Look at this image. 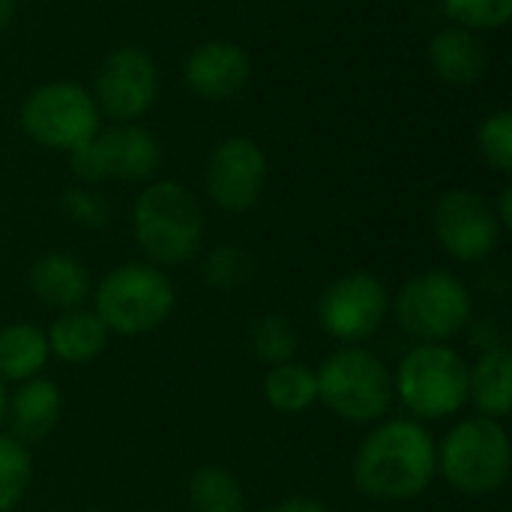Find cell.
<instances>
[{
    "instance_id": "1",
    "label": "cell",
    "mask_w": 512,
    "mask_h": 512,
    "mask_svg": "<svg viewBox=\"0 0 512 512\" xmlns=\"http://www.w3.org/2000/svg\"><path fill=\"white\" fill-rule=\"evenodd\" d=\"M438 477V441L411 417L378 420L354 456V486L381 504L420 498Z\"/></svg>"
},
{
    "instance_id": "2",
    "label": "cell",
    "mask_w": 512,
    "mask_h": 512,
    "mask_svg": "<svg viewBox=\"0 0 512 512\" xmlns=\"http://www.w3.org/2000/svg\"><path fill=\"white\" fill-rule=\"evenodd\" d=\"M135 237L153 267H177L198 255L204 213L198 198L174 180L150 183L135 201Z\"/></svg>"
},
{
    "instance_id": "3",
    "label": "cell",
    "mask_w": 512,
    "mask_h": 512,
    "mask_svg": "<svg viewBox=\"0 0 512 512\" xmlns=\"http://www.w3.org/2000/svg\"><path fill=\"white\" fill-rule=\"evenodd\" d=\"M510 435L501 420L465 417L438 447V474L450 489L468 498H486L504 489L510 477Z\"/></svg>"
},
{
    "instance_id": "4",
    "label": "cell",
    "mask_w": 512,
    "mask_h": 512,
    "mask_svg": "<svg viewBox=\"0 0 512 512\" xmlns=\"http://www.w3.org/2000/svg\"><path fill=\"white\" fill-rule=\"evenodd\" d=\"M318 402L345 423L369 426L387 417L393 405V372L390 366L363 345L336 348L321 369Z\"/></svg>"
},
{
    "instance_id": "5",
    "label": "cell",
    "mask_w": 512,
    "mask_h": 512,
    "mask_svg": "<svg viewBox=\"0 0 512 512\" xmlns=\"http://www.w3.org/2000/svg\"><path fill=\"white\" fill-rule=\"evenodd\" d=\"M93 312L108 333L144 336L162 327L174 306V282L153 264H120L93 288Z\"/></svg>"
},
{
    "instance_id": "6",
    "label": "cell",
    "mask_w": 512,
    "mask_h": 512,
    "mask_svg": "<svg viewBox=\"0 0 512 512\" xmlns=\"http://www.w3.org/2000/svg\"><path fill=\"white\" fill-rule=\"evenodd\" d=\"M468 360L447 342L414 345L393 372V396L417 420H444L468 405Z\"/></svg>"
},
{
    "instance_id": "7",
    "label": "cell",
    "mask_w": 512,
    "mask_h": 512,
    "mask_svg": "<svg viewBox=\"0 0 512 512\" xmlns=\"http://www.w3.org/2000/svg\"><path fill=\"white\" fill-rule=\"evenodd\" d=\"M396 324L414 342H450L471 327L474 300L465 282L447 270L411 276L390 303Z\"/></svg>"
},
{
    "instance_id": "8",
    "label": "cell",
    "mask_w": 512,
    "mask_h": 512,
    "mask_svg": "<svg viewBox=\"0 0 512 512\" xmlns=\"http://www.w3.org/2000/svg\"><path fill=\"white\" fill-rule=\"evenodd\" d=\"M21 126L36 144L69 153L99 132V105L81 84L51 81L24 99Z\"/></svg>"
},
{
    "instance_id": "9",
    "label": "cell",
    "mask_w": 512,
    "mask_h": 512,
    "mask_svg": "<svg viewBox=\"0 0 512 512\" xmlns=\"http://www.w3.org/2000/svg\"><path fill=\"white\" fill-rule=\"evenodd\" d=\"M390 303V291L378 276L354 270L327 285L318 300V324L330 339L360 345L384 327Z\"/></svg>"
},
{
    "instance_id": "10",
    "label": "cell",
    "mask_w": 512,
    "mask_h": 512,
    "mask_svg": "<svg viewBox=\"0 0 512 512\" xmlns=\"http://www.w3.org/2000/svg\"><path fill=\"white\" fill-rule=\"evenodd\" d=\"M432 225L444 252L465 264L486 261L504 234L495 207L471 189L444 192L432 210Z\"/></svg>"
},
{
    "instance_id": "11",
    "label": "cell",
    "mask_w": 512,
    "mask_h": 512,
    "mask_svg": "<svg viewBox=\"0 0 512 512\" xmlns=\"http://www.w3.org/2000/svg\"><path fill=\"white\" fill-rule=\"evenodd\" d=\"M159 93V72L147 51L126 45L105 57L96 75V105L114 120L141 117Z\"/></svg>"
},
{
    "instance_id": "12",
    "label": "cell",
    "mask_w": 512,
    "mask_h": 512,
    "mask_svg": "<svg viewBox=\"0 0 512 512\" xmlns=\"http://www.w3.org/2000/svg\"><path fill=\"white\" fill-rule=\"evenodd\" d=\"M267 180L264 150L243 135L225 138L207 162V192L216 207L228 213H246L258 204Z\"/></svg>"
},
{
    "instance_id": "13",
    "label": "cell",
    "mask_w": 512,
    "mask_h": 512,
    "mask_svg": "<svg viewBox=\"0 0 512 512\" xmlns=\"http://www.w3.org/2000/svg\"><path fill=\"white\" fill-rule=\"evenodd\" d=\"M249 81V57L228 39H210L198 45L186 60V84L195 96L222 102L237 96Z\"/></svg>"
},
{
    "instance_id": "14",
    "label": "cell",
    "mask_w": 512,
    "mask_h": 512,
    "mask_svg": "<svg viewBox=\"0 0 512 512\" xmlns=\"http://www.w3.org/2000/svg\"><path fill=\"white\" fill-rule=\"evenodd\" d=\"M93 147L99 156L102 180L117 177V180H147L159 168V144L153 132L135 123H117L111 129H99L93 135Z\"/></svg>"
},
{
    "instance_id": "15",
    "label": "cell",
    "mask_w": 512,
    "mask_h": 512,
    "mask_svg": "<svg viewBox=\"0 0 512 512\" xmlns=\"http://www.w3.org/2000/svg\"><path fill=\"white\" fill-rule=\"evenodd\" d=\"M60 411H63V396L54 381L39 375V378L18 384V390L9 396V405H6L12 438L27 447L45 441L57 429Z\"/></svg>"
},
{
    "instance_id": "16",
    "label": "cell",
    "mask_w": 512,
    "mask_h": 512,
    "mask_svg": "<svg viewBox=\"0 0 512 512\" xmlns=\"http://www.w3.org/2000/svg\"><path fill=\"white\" fill-rule=\"evenodd\" d=\"M27 285L42 306L57 312L81 309L84 300L90 297L87 267L66 252H48L39 261H33L27 273Z\"/></svg>"
},
{
    "instance_id": "17",
    "label": "cell",
    "mask_w": 512,
    "mask_h": 512,
    "mask_svg": "<svg viewBox=\"0 0 512 512\" xmlns=\"http://www.w3.org/2000/svg\"><path fill=\"white\" fill-rule=\"evenodd\" d=\"M108 336L111 333L96 318V312L93 309H84V306L81 309L60 312L51 321L48 333H45L51 357H57L63 363H72V366H81V363L96 360L105 351Z\"/></svg>"
},
{
    "instance_id": "18",
    "label": "cell",
    "mask_w": 512,
    "mask_h": 512,
    "mask_svg": "<svg viewBox=\"0 0 512 512\" xmlns=\"http://www.w3.org/2000/svg\"><path fill=\"white\" fill-rule=\"evenodd\" d=\"M429 60L447 84H474L486 72V48L474 30L444 27L429 42Z\"/></svg>"
},
{
    "instance_id": "19",
    "label": "cell",
    "mask_w": 512,
    "mask_h": 512,
    "mask_svg": "<svg viewBox=\"0 0 512 512\" xmlns=\"http://www.w3.org/2000/svg\"><path fill=\"white\" fill-rule=\"evenodd\" d=\"M468 402L480 417L504 420L512 408V354L510 348L486 351L468 366Z\"/></svg>"
},
{
    "instance_id": "20",
    "label": "cell",
    "mask_w": 512,
    "mask_h": 512,
    "mask_svg": "<svg viewBox=\"0 0 512 512\" xmlns=\"http://www.w3.org/2000/svg\"><path fill=\"white\" fill-rule=\"evenodd\" d=\"M48 360H51L48 339L39 327L27 321H15L0 330V381L3 384H24L30 378H39Z\"/></svg>"
},
{
    "instance_id": "21",
    "label": "cell",
    "mask_w": 512,
    "mask_h": 512,
    "mask_svg": "<svg viewBox=\"0 0 512 512\" xmlns=\"http://www.w3.org/2000/svg\"><path fill=\"white\" fill-rule=\"evenodd\" d=\"M261 390H264V402L279 414H303L318 402L315 369H309L297 360L270 366Z\"/></svg>"
},
{
    "instance_id": "22",
    "label": "cell",
    "mask_w": 512,
    "mask_h": 512,
    "mask_svg": "<svg viewBox=\"0 0 512 512\" xmlns=\"http://www.w3.org/2000/svg\"><path fill=\"white\" fill-rule=\"evenodd\" d=\"M186 495L192 512H246L243 483L219 465L198 468L189 477Z\"/></svg>"
},
{
    "instance_id": "23",
    "label": "cell",
    "mask_w": 512,
    "mask_h": 512,
    "mask_svg": "<svg viewBox=\"0 0 512 512\" xmlns=\"http://www.w3.org/2000/svg\"><path fill=\"white\" fill-rule=\"evenodd\" d=\"M249 345L264 366H279L294 360L300 333L285 315H261L249 327Z\"/></svg>"
},
{
    "instance_id": "24",
    "label": "cell",
    "mask_w": 512,
    "mask_h": 512,
    "mask_svg": "<svg viewBox=\"0 0 512 512\" xmlns=\"http://www.w3.org/2000/svg\"><path fill=\"white\" fill-rule=\"evenodd\" d=\"M33 480V459L27 444L0 435V512H12L27 495Z\"/></svg>"
},
{
    "instance_id": "25",
    "label": "cell",
    "mask_w": 512,
    "mask_h": 512,
    "mask_svg": "<svg viewBox=\"0 0 512 512\" xmlns=\"http://www.w3.org/2000/svg\"><path fill=\"white\" fill-rule=\"evenodd\" d=\"M252 255L240 246H216L204 258V282L216 291H234L252 279Z\"/></svg>"
},
{
    "instance_id": "26",
    "label": "cell",
    "mask_w": 512,
    "mask_h": 512,
    "mask_svg": "<svg viewBox=\"0 0 512 512\" xmlns=\"http://www.w3.org/2000/svg\"><path fill=\"white\" fill-rule=\"evenodd\" d=\"M444 12L465 30H498L510 21L512 0H444Z\"/></svg>"
},
{
    "instance_id": "27",
    "label": "cell",
    "mask_w": 512,
    "mask_h": 512,
    "mask_svg": "<svg viewBox=\"0 0 512 512\" xmlns=\"http://www.w3.org/2000/svg\"><path fill=\"white\" fill-rule=\"evenodd\" d=\"M477 147L483 153V159L498 168V171H510L512 168V114L510 111H498L492 117H486L480 123L477 132Z\"/></svg>"
},
{
    "instance_id": "28",
    "label": "cell",
    "mask_w": 512,
    "mask_h": 512,
    "mask_svg": "<svg viewBox=\"0 0 512 512\" xmlns=\"http://www.w3.org/2000/svg\"><path fill=\"white\" fill-rule=\"evenodd\" d=\"M63 207H66V213L75 222H81L87 228H99V225L108 222V204L96 192H90V189H81V186L69 189L63 195Z\"/></svg>"
},
{
    "instance_id": "29",
    "label": "cell",
    "mask_w": 512,
    "mask_h": 512,
    "mask_svg": "<svg viewBox=\"0 0 512 512\" xmlns=\"http://www.w3.org/2000/svg\"><path fill=\"white\" fill-rule=\"evenodd\" d=\"M471 339L480 348V354L486 351H501L510 348V330L501 318H483L471 327Z\"/></svg>"
},
{
    "instance_id": "30",
    "label": "cell",
    "mask_w": 512,
    "mask_h": 512,
    "mask_svg": "<svg viewBox=\"0 0 512 512\" xmlns=\"http://www.w3.org/2000/svg\"><path fill=\"white\" fill-rule=\"evenodd\" d=\"M270 512H330V507L309 495H291V498L279 501L276 507H270Z\"/></svg>"
},
{
    "instance_id": "31",
    "label": "cell",
    "mask_w": 512,
    "mask_h": 512,
    "mask_svg": "<svg viewBox=\"0 0 512 512\" xmlns=\"http://www.w3.org/2000/svg\"><path fill=\"white\" fill-rule=\"evenodd\" d=\"M495 216H498L501 228H504V231H510L512 228V186H504V192H501V198H498V210H495Z\"/></svg>"
},
{
    "instance_id": "32",
    "label": "cell",
    "mask_w": 512,
    "mask_h": 512,
    "mask_svg": "<svg viewBox=\"0 0 512 512\" xmlns=\"http://www.w3.org/2000/svg\"><path fill=\"white\" fill-rule=\"evenodd\" d=\"M15 18V0H0V30H6Z\"/></svg>"
},
{
    "instance_id": "33",
    "label": "cell",
    "mask_w": 512,
    "mask_h": 512,
    "mask_svg": "<svg viewBox=\"0 0 512 512\" xmlns=\"http://www.w3.org/2000/svg\"><path fill=\"white\" fill-rule=\"evenodd\" d=\"M6 405H9V393H6V384L0 381V426L6 423Z\"/></svg>"
}]
</instances>
